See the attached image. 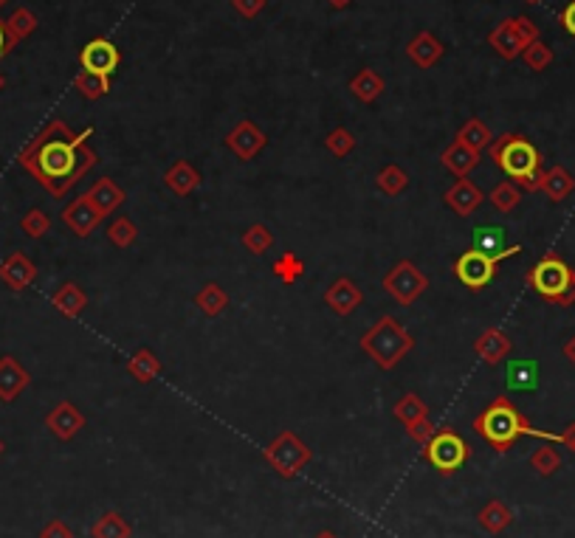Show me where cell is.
<instances>
[{
  "label": "cell",
  "mask_w": 575,
  "mask_h": 538,
  "mask_svg": "<svg viewBox=\"0 0 575 538\" xmlns=\"http://www.w3.org/2000/svg\"><path fill=\"white\" fill-rule=\"evenodd\" d=\"M6 4H9V0H0V9H4V6H6Z\"/></svg>",
  "instance_id": "57"
},
{
  "label": "cell",
  "mask_w": 575,
  "mask_h": 538,
  "mask_svg": "<svg viewBox=\"0 0 575 538\" xmlns=\"http://www.w3.org/2000/svg\"><path fill=\"white\" fill-rule=\"evenodd\" d=\"M383 91H387V82H383V76L373 68H361L350 79V94L364 104H373Z\"/></svg>",
  "instance_id": "28"
},
{
  "label": "cell",
  "mask_w": 575,
  "mask_h": 538,
  "mask_svg": "<svg viewBox=\"0 0 575 538\" xmlns=\"http://www.w3.org/2000/svg\"><path fill=\"white\" fill-rule=\"evenodd\" d=\"M474 432L491 445L497 454H508L522 437H539L547 443H559V435H550V432L536 428L505 395L494 398L474 417Z\"/></svg>",
  "instance_id": "2"
},
{
  "label": "cell",
  "mask_w": 575,
  "mask_h": 538,
  "mask_svg": "<svg viewBox=\"0 0 575 538\" xmlns=\"http://www.w3.org/2000/svg\"><path fill=\"white\" fill-rule=\"evenodd\" d=\"M505 383H508V390H514V392H536L539 390V363L534 358L508 361Z\"/></svg>",
  "instance_id": "22"
},
{
  "label": "cell",
  "mask_w": 575,
  "mask_h": 538,
  "mask_svg": "<svg viewBox=\"0 0 575 538\" xmlns=\"http://www.w3.org/2000/svg\"><path fill=\"white\" fill-rule=\"evenodd\" d=\"M34 279H37V265L23 251H12L6 260L0 263V282L14 293H23Z\"/></svg>",
  "instance_id": "16"
},
{
  "label": "cell",
  "mask_w": 575,
  "mask_h": 538,
  "mask_svg": "<svg viewBox=\"0 0 575 538\" xmlns=\"http://www.w3.org/2000/svg\"><path fill=\"white\" fill-rule=\"evenodd\" d=\"M265 144H268V136H265L251 119L238 121V124H234L231 130H229V136H226V147H229L231 153L238 156L240 161L257 158V156L263 153V149H265Z\"/></svg>",
  "instance_id": "12"
},
{
  "label": "cell",
  "mask_w": 575,
  "mask_h": 538,
  "mask_svg": "<svg viewBox=\"0 0 575 538\" xmlns=\"http://www.w3.org/2000/svg\"><path fill=\"white\" fill-rule=\"evenodd\" d=\"M328 153H333L336 158H347L353 149H355V136L347 130V127H333L325 139Z\"/></svg>",
  "instance_id": "42"
},
{
  "label": "cell",
  "mask_w": 575,
  "mask_h": 538,
  "mask_svg": "<svg viewBox=\"0 0 575 538\" xmlns=\"http://www.w3.org/2000/svg\"><path fill=\"white\" fill-rule=\"evenodd\" d=\"M127 372H130L139 383H153L161 372H164V363L158 361V355L153 350H136L127 361Z\"/></svg>",
  "instance_id": "30"
},
{
  "label": "cell",
  "mask_w": 575,
  "mask_h": 538,
  "mask_svg": "<svg viewBox=\"0 0 575 538\" xmlns=\"http://www.w3.org/2000/svg\"><path fill=\"white\" fill-rule=\"evenodd\" d=\"M522 59H525V66L530 71H544V68H550V62H553V49L544 46L542 40H536L534 46H527L522 51Z\"/></svg>",
  "instance_id": "44"
},
{
  "label": "cell",
  "mask_w": 575,
  "mask_h": 538,
  "mask_svg": "<svg viewBox=\"0 0 575 538\" xmlns=\"http://www.w3.org/2000/svg\"><path fill=\"white\" fill-rule=\"evenodd\" d=\"M445 54V46L432 34V31H420L409 40L407 46V57L415 62L418 68H432L440 62V57Z\"/></svg>",
  "instance_id": "21"
},
{
  "label": "cell",
  "mask_w": 575,
  "mask_h": 538,
  "mask_svg": "<svg viewBox=\"0 0 575 538\" xmlns=\"http://www.w3.org/2000/svg\"><path fill=\"white\" fill-rule=\"evenodd\" d=\"M525 4H530V6H536V4H542V0H525Z\"/></svg>",
  "instance_id": "55"
},
{
  "label": "cell",
  "mask_w": 575,
  "mask_h": 538,
  "mask_svg": "<svg viewBox=\"0 0 575 538\" xmlns=\"http://www.w3.org/2000/svg\"><path fill=\"white\" fill-rule=\"evenodd\" d=\"M517 254H522V246H510V248H502L497 254H485L480 248H468L465 254H460L454 260V276L460 279V285H465L468 291H482L485 285L494 282L499 263L508 260V256H517Z\"/></svg>",
  "instance_id": "6"
},
{
  "label": "cell",
  "mask_w": 575,
  "mask_h": 538,
  "mask_svg": "<svg viewBox=\"0 0 575 538\" xmlns=\"http://www.w3.org/2000/svg\"><path fill=\"white\" fill-rule=\"evenodd\" d=\"M265 4H268V0H231L234 12H238L240 17H246V20H254V17H257V14L265 9Z\"/></svg>",
  "instance_id": "46"
},
{
  "label": "cell",
  "mask_w": 575,
  "mask_h": 538,
  "mask_svg": "<svg viewBox=\"0 0 575 538\" xmlns=\"http://www.w3.org/2000/svg\"><path fill=\"white\" fill-rule=\"evenodd\" d=\"M443 203L449 206L454 214H460V218H468V214H474L485 203V195L474 181L460 178L452 189H445Z\"/></svg>",
  "instance_id": "19"
},
{
  "label": "cell",
  "mask_w": 575,
  "mask_h": 538,
  "mask_svg": "<svg viewBox=\"0 0 575 538\" xmlns=\"http://www.w3.org/2000/svg\"><path fill=\"white\" fill-rule=\"evenodd\" d=\"M460 144H465V147H472V149H477V153H482L485 147H491V130H488L485 127V121L482 119H468L460 130H457V136H454Z\"/></svg>",
  "instance_id": "36"
},
{
  "label": "cell",
  "mask_w": 575,
  "mask_h": 538,
  "mask_svg": "<svg viewBox=\"0 0 575 538\" xmlns=\"http://www.w3.org/2000/svg\"><path fill=\"white\" fill-rule=\"evenodd\" d=\"M539 40V26L530 17H508L488 34V46H491L502 59H517L527 46H534Z\"/></svg>",
  "instance_id": "9"
},
{
  "label": "cell",
  "mask_w": 575,
  "mask_h": 538,
  "mask_svg": "<svg viewBox=\"0 0 575 538\" xmlns=\"http://www.w3.org/2000/svg\"><path fill=\"white\" fill-rule=\"evenodd\" d=\"M164 186L173 192V195L186 198L201 186V172L192 166L189 161H175L173 166L164 172Z\"/></svg>",
  "instance_id": "23"
},
{
  "label": "cell",
  "mask_w": 575,
  "mask_h": 538,
  "mask_svg": "<svg viewBox=\"0 0 575 538\" xmlns=\"http://www.w3.org/2000/svg\"><path fill=\"white\" fill-rule=\"evenodd\" d=\"M4 451H6V445H4V440H0V454H4Z\"/></svg>",
  "instance_id": "56"
},
{
  "label": "cell",
  "mask_w": 575,
  "mask_h": 538,
  "mask_svg": "<svg viewBox=\"0 0 575 538\" xmlns=\"http://www.w3.org/2000/svg\"><path fill=\"white\" fill-rule=\"evenodd\" d=\"M20 229H23V234L31 237V240H40V237H46L51 231V218L42 209H29L23 214V220H20Z\"/></svg>",
  "instance_id": "43"
},
{
  "label": "cell",
  "mask_w": 575,
  "mask_h": 538,
  "mask_svg": "<svg viewBox=\"0 0 575 538\" xmlns=\"http://www.w3.org/2000/svg\"><path fill=\"white\" fill-rule=\"evenodd\" d=\"M328 4H330V9H347L353 0H328Z\"/></svg>",
  "instance_id": "52"
},
{
  "label": "cell",
  "mask_w": 575,
  "mask_h": 538,
  "mask_svg": "<svg viewBox=\"0 0 575 538\" xmlns=\"http://www.w3.org/2000/svg\"><path fill=\"white\" fill-rule=\"evenodd\" d=\"M31 383L29 370L14 355H0V400L14 403Z\"/></svg>",
  "instance_id": "17"
},
{
  "label": "cell",
  "mask_w": 575,
  "mask_h": 538,
  "mask_svg": "<svg viewBox=\"0 0 575 538\" xmlns=\"http://www.w3.org/2000/svg\"><path fill=\"white\" fill-rule=\"evenodd\" d=\"M40 538H74V530L62 519H51L46 527L40 530Z\"/></svg>",
  "instance_id": "47"
},
{
  "label": "cell",
  "mask_w": 575,
  "mask_h": 538,
  "mask_svg": "<svg viewBox=\"0 0 575 538\" xmlns=\"http://www.w3.org/2000/svg\"><path fill=\"white\" fill-rule=\"evenodd\" d=\"M37 29V14L26 6L14 9L9 17H6V31H9V40L12 46H17V42H23L26 37H31Z\"/></svg>",
  "instance_id": "35"
},
{
  "label": "cell",
  "mask_w": 575,
  "mask_h": 538,
  "mask_svg": "<svg viewBox=\"0 0 575 538\" xmlns=\"http://www.w3.org/2000/svg\"><path fill=\"white\" fill-rule=\"evenodd\" d=\"M46 428L62 443H71L82 428H85V415L71 403V400H59L51 412L46 415Z\"/></svg>",
  "instance_id": "14"
},
{
  "label": "cell",
  "mask_w": 575,
  "mask_h": 538,
  "mask_svg": "<svg viewBox=\"0 0 575 538\" xmlns=\"http://www.w3.org/2000/svg\"><path fill=\"white\" fill-rule=\"evenodd\" d=\"M423 460L435 471H440L443 477H452L454 471H460L472 460V445H468L454 428H437L429 437V443H423Z\"/></svg>",
  "instance_id": "7"
},
{
  "label": "cell",
  "mask_w": 575,
  "mask_h": 538,
  "mask_svg": "<svg viewBox=\"0 0 575 538\" xmlns=\"http://www.w3.org/2000/svg\"><path fill=\"white\" fill-rule=\"evenodd\" d=\"M271 271H274V276H276V279H280V282L293 285V282H300V279H302V273H305V263H302L300 256H296L293 251H285V254H280V260H274Z\"/></svg>",
  "instance_id": "37"
},
{
  "label": "cell",
  "mask_w": 575,
  "mask_h": 538,
  "mask_svg": "<svg viewBox=\"0 0 575 538\" xmlns=\"http://www.w3.org/2000/svg\"><path fill=\"white\" fill-rule=\"evenodd\" d=\"M12 49H14V46H12L9 31H6V20H0V59H4Z\"/></svg>",
  "instance_id": "49"
},
{
  "label": "cell",
  "mask_w": 575,
  "mask_h": 538,
  "mask_svg": "<svg viewBox=\"0 0 575 538\" xmlns=\"http://www.w3.org/2000/svg\"><path fill=\"white\" fill-rule=\"evenodd\" d=\"M559 20H562V29H564L570 37H575V0H570V4L562 9Z\"/></svg>",
  "instance_id": "48"
},
{
  "label": "cell",
  "mask_w": 575,
  "mask_h": 538,
  "mask_svg": "<svg viewBox=\"0 0 575 538\" xmlns=\"http://www.w3.org/2000/svg\"><path fill=\"white\" fill-rule=\"evenodd\" d=\"M91 136H94V127H85L82 133H74L62 119H54L20 149L17 164L23 166L51 198L59 201L99 164L96 149L88 147Z\"/></svg>",
  "instance_id": "1"
},
{
  "label": "cell",
  "mask_w": 575,
  "mask_h": 538,
  "mask_svg": "<svg viewBox=\"0 0 575 538\" xmlns=\"http://www.w3.org/2000/svg\"><path fill=\"white\" fill-rule=\"evenodd\" d=\"M51 305L66 318H76L85 308H88V296H85V291L76 282H62L51 296Z\"/></svg>",
  "instance_id": "27"
},
{
  "label": "cell",
  "mask_w": 575,
  "mask_h": 538,
  "mask_svg": "<svg viewBox=\"0 0 575 538\" xmlns=\"http://www.w3.org/2000/svg\"><path fill=\"white\" fill-rule=\"evenodd\" d=\"M530 468H534L539 477H553L562 468V454L553 445H539L534 454H530Z\"/></svg>",
  "instance_id": "39"
},
{
  "label": "cell",
  "mask_w": 575,
  "mask_h": 538,
  "mask_svg": "<svg viewBox=\"0 0 575 538\" xmlns=\"http://www.w3.org/2000/svg\"><path fill=\"white\" fill-rule=\"evenodd\" d=\"M85 198H88L104 214V218H108V214H113L124 203V189L113 178H99L88 192H85Z\"/></svg>",
  "instance_id": "25"
},
{
  "label": "cell",
  "mask_w": 575,
  "mask_h": 538,
  "mask_svg": "<svg viewBox=\"0 0 575 538\" xmlns=\"http://www.w3.org/2000/svg\"><path fill=\"white\" fill-rule=\"evenodd\" d=\"M527 285L550 305H559V308L575 305V268L567 265L556 251H547L542 260L527 271Z\"/></svg>",
  "instance_id": "5"
},
{
  "label": "cell",
  "mask_w": 575,
  "mask_h": 538,
  "mask_svg": "<svg viewBox=\"0 0 575 538\" xmlns=\"http://www.w3.org/2000/svg\"><path fill=\"white\" fill-rule=\"evenodd\" d=\"M381 285H383V291L392 296L395 305L409 308L426 293V288H429V276H426L412 260H400V263H395L387 271V276H383Z\"/></svg>",
  "instance_id": "10"
},
{
  "label": "cell",
  "mask_w": 575,
  "mask_h": 538,
  "mask_svg": "<svg viewBox=\"0 0 575 538\" xmlns=\"http://www.w3.org/2000/svg\"><path fill=\"white\" fill-rule=\"evenodd\" d=\"M522 203V189L517 184H510V181H502L491 189V206L502 214L508 211H514L517 206Z\"/></svg>",
  "instance_id": "38"
},
{
  "label": "cell",
  "mask_w": 575,
  "mask_h": 538,
  "mask_svg": "<svg viewBox=\"0 0 575 538\" xmlns=\"http://www.w3.org/2000/svg\"><path fill=\"white\" fill-rule=\"evenodd\" d=\"M375 186L378 192H383L387 198H398L400 192H407L409 186V172L407 169H400L398 164H387L383 166L378 175H375Z\"/></svg>",
  "instance_id": "33"
},
{
  "label": "cell",
  "mask_w": 575,
  "mask_h": 538,
  "mask_svg": "<svg viewBox=\"0 0 575 538\" xmlns=\"http://www.w3.org/2000/svg\"><path fill=\"white\" fill-rule=\"evenodd\" d=\"M502 237H505V231L497 226H480L474 231V248H480L485 254H497V251H502Z\"/></svg>",
  "instance_id": "45"
},
{
  "label": "cell",
  "mask_w": 575,
  "mask_h": 538,
  "mask_svg": "<svg viewBox=\"0 0 575 538\" xmlns=\"http://www.w3.org/2000/svg\"><path fill=\"white\" fill-rule=\"evenodd\" d=\"M6 88V76L4 74H0V91H4Z\"/></svg>",
  "instance_id": "54"
},
{
  "label": "cell",
  "mask_w": 575,
  "mask_h": 538,
  "mask_svg": "<svg viewBox=\"0 0 575 538\" xmlns=\"http://www.w3.org/2000/svg\"><path fill=\"white\" fill-rule=\"evenodd\" d=\"M102 220H104V214L85 195L74 198L66 209H62V223H66L76 237H91L102 226Z\"/></svg>",
  "instance_id": "15"
},
{
  "label": "cell",
  "mask_w": 575,
  "mask_h": 538,
  "mask_svg": "<svg viewBox=\"0 0 575 538\" xmlns=\"http://www.w3.org/2000/svg\"><path fill=\"white\" fill-rule=\"evenodd\" d=\"M361 302H364V293H361V288L347 276H338L336 282L325 291V305L336 316H350L355 308H361Z\"/></svg>",
  "instance_id": "18"
},
{
  "label": "cell",
  "mask_w": 575,
  "mask_h": 538,
  "mask_svg": "<svg viewBox=\"0 0 575 538\" xmlns=\"http://www.w3.org/2000/svg\"><path fill=\"white\" fill-rule=\"evenodd\" d=\"M575 189V178L570 175V172L556 164L542 172V181H539V192H544V195L553 201V203H562L564 198H570V192Z\"/></svg>",
  "instance_id": "26"
},
{
  "label": "cell",
  "mask_w": 575,
  "mask_h": 538,
  "mask_svg": "<svg viewBox=\"0 0 575 538\" xmlns=\"http://www.w3.org/2000/svg\"><path fill=\"white\" fill-rule=\"evenodd\" d=\"M477 522L485 533H491V535H499L505 533L510 525H514V510H510L502 499H491L477 516Z\"/></svg>",
  "instance_id": "29"
},
{
  "label": "cell",
  "mask_w": 575,
  "mask_h": 538,
  "mask_svg": "<svg viewBox=\"0 0 575 538\" xmlns=\"http://www.w3.org/2000/svg\"><path fill=\"white\" fill-rule=\"evenodd\" d=\"M395 420H400L403 426H407V432L415 443H429V437L437 432V428L432 426L429 420V406H426L415 392H407L398 403H395Z\"/></svg>",
  "instance_id": "11"
},
{
  "label": "cell",
  "mask_w": 575,
  "mask_h": 538,
  "mask_svg": "<svg viewBox=\"0 0 575 538\" xmlns=\"http://www.w3.org/2000/svg\"><path fill=\"white\" fill-rule=\"evenodd\" d=\"M480 153L477 149H472V147H465V144H460L457 139L443 149V156H440V164L449 169V172H454L457 178H468V172L472 169H477L480 166Z\"/></svg>",
  "instance_id": "24"
},
{
  "label": "cell",
  "mask_w": 575,
  "mask_h": 538,
  "mask_svg": "<svg viewBox=\"0 0 575 538\" xmlns=\"http://www.w3.org/2000/svg\"><path fill=\"white\" fill-rule=\"evenodd\" d=\"M510 350H514V341H510V336L499 327H488L482 330V336L474 341V353L480 355L482 363H488V367H497V363H502Z\"/></svg>",
  "instance_id": "20"
},
{
  "label": "cell",
  "mask_w": 575,
  "mask_h": 538,
  "mask_svg": "<svg viewBox=\"0 0 575 538\" xmlns=\"http://www.w3.org/2000/svg\"><path fill=\"white\" fill-rule=\"evenodd\" d=\"M316 538H338V535H336L333 530H322V533H319Z\"/></svg>",
  "instance_id": "53"
},
{
  "label": "cell",
  "mask_w": 575,
  "mask_h": 538,
  "mask_svg": "<svg viewBox=\"0 0 575 538\" xmlns=\"http://www.w3.org/2000/svg\"><path fill=\"white\" fill-rule=\"evenodd\" d=\"M491 161L525 192H539L542 181V153L519 133H505L491 141Z\"/></svg>",
  "instance_id": "3"
},
{
  "label": "cell",
  "mask_w": 575,
  "mask_h": 538,
  "mask_svg": "<svg viewBox=\"0 0 575 538\" xmlns=\"http://www.w3.org/2000/svg\"><path fill=\"white\" fill-rule=\"evenodd\" d=\"M195 305L201 313L206 316H220L229 308V293L226 288H220L218 282H206L198 293H195Z\"/></svg>",
  "instance_id": "34"
},
{
  "label": "cell",
  "mask_w": 575,
  "mask_h": 538,
  "mask_svg": "<svg viewBox=\"0 0 575 538\" xmlns=\"http://www.w3.org/2000/svg\"><path fill=\"white\" fill-rule=\"evenodd\" d=\"M243 246L251 251V254H268L271 251V246H274V234H271V229L268 226H263V223H254V226H248L246 231H243Z\"/></svg>",
  "instance_id": "40"
},
{
  "label": "cell",
  "mask_w": 575,
  "mask_h": 538,
  "mask_svg": "<svg viewBox=\"0 0 575 538\" xmlns=\"http://www.w3.org/2000/svg\"><path fill=\"white\" fill-rule=\"evenodd\" d=\"M361 350L375 363L378 370L390 372L415 350V338L409 330H403L392 316H381L375 325L361 336Z\"/></svg>",
  "instance_id": "4"
},
{
  "label": "cell",
  "mask_w": 575,
  "mask_h": 538,
  "mask_svg": "<svg viewBox=\"0 0 575 538\" xmlns=\"http://www.w3.org/2000/svg\"><path fill=\"white\" fill-rule=\"evenodd\" d=\"M559 443L567 445L570 451H575V423H570V426L564 428V432L559 435Z\"/></svg>",
  "instance_id": "50"
},
{
  "label": "cell",
  "mask_w": 575,
  "mask_h": 538,
  "mask_svg": "<svg viewBox=\"0 0 575 538\" xmlns=\"http://www.w3.org/2000/svg\"><path fill=\"white\" fill-rule=\"evenodd\" d=\"M139 237V226L130 220V218H116L111 226H108V240L116 246V248H130L136 243Z\"/></svg>",
  "instance_id": "41"
},
{
  "label": "cell",
  "mask_w": 575,
  "mask_h": 538,
  "mask_svg": "<svg viewBox=\"0 0 575 538\" xmlns=\"http://www.w3.org/2000/svg\"><path fill=\"white\" fill-rule=\"evenodd\" d=\"M562 353H564V358H567V361L572 363V367H575V336L564 344V350H562Z\"/></svg>",
  "instance_id": "51"
},
{
  "label": "cell",
  "mask_w": 575,
  "mask_h": 538,
  "mask_svg": "<svg viewBox=\"0 0 575 538\" xmlns=\"http://www.w3.org/2000/svg\"><path fill=\"white\" fill-rule=\"evenodd\" d=\"M74 88L85 102H96V99L111 94V76H102V74H94V71H79L74 76Z\"/></svg>",
  "instance_id": "32"
},
{
  "label": "cell",
  "mask_w": 575,
  "mask_h": 538,
  "mask_svg": "<svg viewBox=\"0 0 575 538\" xmlns=\"http://www.w3.org/2000/svg\"><path fill=\"white\" fill-rule=\"evenodd\" d=\"M263 457H265V462L280 473L283 480H293L296 473H300L310 460H313V451H310V445H305L302 443V437L296 435V432H280L276 435L268 445H265V451H263Z\"/></svg>",
  "instance_id": "8"
},
{
  "label": "cell",
  "mask_w": 575,
  "mask_h": 538,
  "mask_svg": "<svg viewBox=\"0 0 575 538\" xmlns=\"http://www.w3.org/2000/svg\"><path fill=\"white\" fill-rule=\"evenodd\" d=\"M130 535H133L130 522L116 510L102 513L91 527V538H130Z\"/></svg>",
  "instance_id": "31"
},
{
  "label": "cell",
  "mask_w": 575,
  "mask_h": 538,
  "mask_svg": "<svg viewBox=\"0 0 575 538\" xmlns=\"http://www.w3.org/2000/svg\"><path fill=\"white\" fill-rule=\"evenodd\" d=\"M119 62H121V54H119V49L113 46L108 37H94L88 46L79 51L82 71H94V74H102V76H111L119 68Z\"/></svg>",
  "instance_id": "13"
}]
</instances>
